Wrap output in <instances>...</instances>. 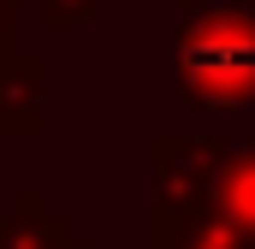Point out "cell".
Returning <instances> with one entry per match:
<instances>
[{"label": "cell", "instance_id": "obj_1", "mask_svg": "<svg viewBox=\"0 0 255 249\" xmlns=\"http://www.w3.org/2000/svg\"><path fill=\"white\" fill-rule=\"evenodd\" d=\"M172 89L190 113L255 107V0H184L178 6Z\"/></svg>", "mask_w": 255, "mask_h": 249}, {"label": "cell", "instance_id": "obj_2", "mask_svg": "<svg viewBox=\"0 0 255 249\" xmlns=\"http://www.w3.org/2000/svg\"><path fill=\"white\" fill-rule=\"evenodd\" d=\"M226 148H232V136L154 130V136H148V166H154L148 202H154V214H196V208H208Z\"/></svg>", "mask_w": 255, "mask_h": 249}, {"label": "cell", "instance_id": "obj_3", "mask_svg": "<svg viewBox=\"0 0 255 249\" xmlns=\"http://www.w3.org/2000/svg\"><path fill=\"white\" fill-rule=\"evenodd\" d=\"M48 130V60L12 48L0 60V142H30Z\"/></svg>", "mask_w": 255, "mask_h": 249}, {"label": "cell", "instance_id": "obj_4", "mask_svg": "<svg viewBox=\"0 0 255 249\" xmlns=\"http://www.w3.org/2000/svg\"><path fill=\"white\" fill-rule=\"evenodd\" d=\"M71 244V220L42 196V190H18L12 208L0 214V249H65Z\"/></svg>", "mask_w": 255, "mask_h": 249}, {"label": "cell", "instance_id": "obj_5", "mask_svg": "<svg viewBox=\"0 0 255 249\" xmlns=\"http://www.w3.org/2000/svg\"><path fill=\"white\" fill-rule=\"evenodd\" d=\"M148 249H255V238L226 226L214 208H196V214H148Z\"/></svg>", "mask_w": 255, "mask_h": 249}, {"label": "cell", "instance_id": "obj_6", "mask_svg": "<svg viewBox=\"0 0 255 249\" xmlns=\"http://www.w3.org/2000/svg\"><path fill=\"white\" fill-rule=\"evenodd\" d=\"M208 208H214L226 226H238L244 238H255V136H244V142L226 148Z\"/></svg>", "mask_w": 255, "mask_h": 249}, {"label": "cell", "instance_id": "obj_7", "mask_svg": "<svg viewBox=\"0 0 255 249\" xmlns=\"http://www.w3.org/2000/svg\"><path fill=\"white\" fill-rule=\"evenodd\" d=\"M36 12L48 30H71V24H89L101 12V0H36Z\"/></svg>", "mask_w": 255, "mask_h": 249}, {"label": "cell", "instance_id": "obj_8", "mask_svg": "<svg viewBox=\"0 0 255 249\" xmlns=\"http://www.w3.org/2000/svg\"><path fill=\"white\" fill-rule=\"evenodd\" d=\"M12 24H18V12H0V60L18 48V36H12Z\"/></svg>", "mask_w": 255, "mask_h": 249}, {"label": "cell", "instance_id": "obj_9", "mask_svg": "<svg viewBox=\"0 0 255 249\" xmlns=\"http://www.w3.org/2000/svg\"><path fill=\"white\" fill-rule=\"evenodd\" d=\"M18 6H24V0H0V12H18Z\"/></svg>", "mask_w": 255, "mask_h": 249}, {"label": "cell", "instance_id": "obj_10", "mask_svg": "<svg viewBox=\"0 0 255 249\" xmlns=\"http://www.w3.org/2000/svg\"><path fill=\"white\" fill-rule=\"evenodd\" d=\"M65 249H95V244H77V238H71V244H65Z\"/></svg>", "mask_w": 255, "mask_h": 249}]
</instances>
